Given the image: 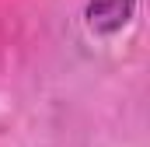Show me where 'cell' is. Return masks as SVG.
<instances>
[{"mask_svg":"<svg viewBox=\"0 0 150 147\" xmlns=\"http://www.w3.org/2000/svg\"><path fill=\"white\" fill-rule=\"evenodd\" d=\"M133 7H136V0H91L87 4V21H91L94 32L108 35V32H119L122 25H129Z\"/></svg>","mask_w":150,"mask_h":147,"instance_id":"1","label":"cell"}]
</instances>
